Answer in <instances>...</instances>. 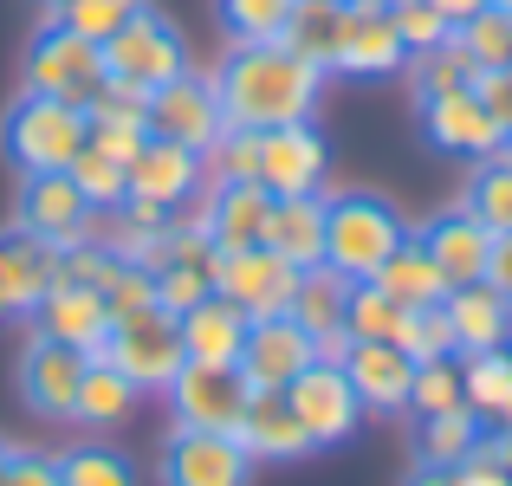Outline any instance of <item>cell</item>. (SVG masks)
Listing matches in <instances>:
<instances>
[{
    "label": "cell",
    "mask_w": 512,
    "mask_h": 486,
    "mask_svg": "<svg viewBox=\"0 0 512 486\" xmlns=\"http://www.w3.org/2000/svg\"><path fill=\"white\" fill-rule=\"evenodd\" d=\"M428 7H435V13H448V26H461L467 13H480L487 0H428Z\"/></svg>",
    "instance_id": "f5cc1de1"
},
{
    "label": "cell",
    "mask_w": 512,
    "mask_h": 486,
    "mask_svg": "<svg viewBox=\"0 0 512 486\" xmlns=\"http://www.w3.org/2000/svg\"><path fill=\"white\" fill-rule=\"evenodd\" d=\"M500 454H506V467H512V428H506V435H500Z\"/></svg>",
    "instance_id": "11a10c76"
},
{
    "label": "cell",
    "mask_w": 512,
    "mask_h": 486,
    "mask_svg": "<svg viewBox=\"0 0 512 486\" xmlns=\"http://www.w3.org/2000/svg\"><path fill=\"white\" fill-rule=\"evenodd\" d=\"M318 91H325V72L305 65L299 52H286L279 39H253V46H234L214 72V98H221V117L240 130H273V124H299L312 117Z\"/></svg>",
    "instance_id": "6da1fadb"
},
{
    "label": "cell",
    "mask_w": 512,
    "mask_h": 486,
    "mask_svg": "<svg viewBox=\"0 0 512 486\" xmlns=\"http://www.w3.org/2000/svg\"><path fill=\"white\" fill-rule=\"evenodd\" d=\"M266 214H273V195L260 182H214L201 227H208L214 253H247V247H266Z\"/></svg>",
    "instance_id": "7402d4cb"
},
{
    "label": "cell",
    "mask_w": 512,
    "mask_h": 486,
    "mask_svg": "<svg viewBox=\"0 0 512 486\" xmlns=\"http://www.w3.org/2000/svg\"><path fill=\"white\" fill-rule=\"evenodd\" d=\"M72 182H78V195H85L98 214H111L117 201L130 195L124 162H111V156H98V150H78V162H72Z\"/></svg>",
    "instance_id": "ee69618b"
},
{
    "label": "cell",
    "mask_w": 512,
    "mask_h": 486,
    "mask_svg": "<svg viewBox=\"0 0 512 486\" xmlns=\"http://www.w3.org/2000/svg\"><path fill=\"white\" fill-rule=\"evenodd\" d=\"M409 486H454V474H448V467H422Z\"/></svg>",
    "instance_id": "db71d44e"
},
{
    "label": "cell",
    "mask_w": 512,
    "mask_h": 486,
    "mask_svg": "<svg viewBox=\"0 0 512 486\" xmlns=\"http://www.w3.org/2000/svg\"><path fill=\"white\" fill-rule=\"evenodd\" d=\"M137 396L143 389L130 383L117 363H104V357H91L85 363V376H78V402H72V422H85V428H117L130 409H137Z\"/></svg>",
    "instance_id": "1f68e13d"
},
{
    "label": "cell",
    "mask_w": 512,
    "mask_h": 486,
    "mask_svg": "<svg viewBox=\"0 0 512 486\" xmlns=\"http://www.w3.org/2000/svg\"><path fill=\"white\" fill-rule=\"evenodd\" d=\"M422 137L435 143V150H448V156H467V162L506 150L500 117L474 98V85H467V91H448V98H428L422 104Z\"/></svg>",
    "instance_id": "2e32d148"
},
{
    "label": "cell",
    "mask_w": 512,
    "mask_h": 486,
    "mask_svg": "<svg viewBox=\"0 0 512 486\" xmlns=\"http://www.w3.org/2000/svg\"><path fill=\"white\" fill-rule=\"evenodd\" d=\"M163 396L175 409V428H214V435H234L253 389H247V376H240L234 363H182Z\"/></svg>",
    "instance_id": "52a82bcc"
},
{
    "label": "cell",
    "mask_w": 512,
    "mask_h": 486,
    "mask_svg": "<svg viewBox=\"0 0 512 486\" xmlns=\"http://www.w3.org/2000/svg\"><path fill=\"white\" fill-rule=\"evenodd\" d=\"M0 143H7L20 175L72 169L78 150H85V111L59 104V98H39V91H20V104L0 117Z\"/></svg>",
    "instance_id": "3957f363"
},
{
    "label": "cell",
    "mask_w": 512,
    "mask_h": 486,
    "mask_svg": "<svg viewBox=\"0 0 512 486\" xmlns=\"http://www.w3.org/2000/svg\"><path fill=\"white\" fill-rule=\"evenodd\" d=\"M0 486H65V480H59V461H46V454H13Z\"/></svg>",
    "instance_id": "f907efd6"
},
{
    "label": "cell",
    "mask_w": 512,
    "mask_h": 486,
    "mask_svg": "<svg viewBox=\"0 0 512 486\" xmlns=\"http://www.w3.org/2000/svg\"><path fill=\"white\" fill-rule=\"evenodd\" d=\"M143 124H150V137H163V143H182V150H208V143L227 130L221 98H214V78L182 72V78H169V85H156V91H150V104H143Z\"/></svg>",
    "instance_id": "9c48e42d"
},
{
    "label": "cell",
    "mask_w": 512,
    "mask_h": 486,
    "mask_svg": "<svg viewBox=\"0 0 512 486\" xmlns=\"http://www.w3.org/2000/svg\"><path fill=\"white\" fill-rule=\"evenodd\" d=\"M292 286H299V266H286L273 247H247V253H221L214 266V292L234 299L247 318H273L292 305Z\"/></svg>",
    "instance_id": "5bb4252c"
},
{
    "label": "cell",
    "mask_w": 512,
    "mask_h": 486,
    "mask_svg": "<svg viewBox=\"0 0 512 486\" xmlns=\"http://www.w3.org/2000/svg\"><path fill=\"white\" fill-rule=\"evenodd\" d=\"M163 486H247L253 454L240 435H214V428H175L163 441Z\"/></svg>",
    "instance_id": "30bf717a"
},
{
    "label": "cell",
    "mask_w": 512,
    "mask_h": 486,
    "mask_svg": "<svg viewBox=\"0 0 512 486\" xmlns=\"http://www.w3.org/2000/svg\"><path fill=\"white\" fill-rule=\"evenodd\" d=\"M461 357H428V363H415V376H409V409L415 415H448V409H461Z\"/></svg>",
    "instance_id": "ab89813d"
},
{
    "label": "cell",
    "mask_w": 512,
    "mask_h": 486,
    "mask_svg": "<svg viewBox=\"0 0 512 486\" xmlns=\"http://www.w3.org/2000/svg\"><path fill=\"white\" fill-rule=\"evenodd\" d=\"M338 33H344V0H292L286 26H279V46L299 52V59L318 65V72H331V59H338Z\"/></svg>",
    "instance_id": "f546056e"
},
{
    "label": "cell",
    "mask_w": 512,
    "mask_h": 486,
    "mask_svg": "<svg viewBox=\"0 0 512 486\" xmlns=\"http://www.w3.org/2000/svg\"><path fill=\"white\" fill-rule=\"evenodd\" d=\"M474 221H487L493 234H512V150L500 156H480L474 182H467V201H461Z\"/></svg>",
    "instance_id": "d590c367"
},
{
    "label": "cell",
    "mask_w": 512,
    "mask_h": 486,
    "mask_svg": "<svg viewBox=\"0 0 512 486\" xmlns=\"http://www.w3.org/2000/svg\"><path fill=\"white\" fill-rule=\"evenodd\" d=\"M402 240H409V227H402V214L383 195H357L350 188V195L325 201V266H338L344 279H370Z\"/></svg>",
    "instance_id": "7a4b0ae2"
},
{
    "label": "cell",
    "mask_w": 512,
    "mask_h": 486,
    "mask_svg": "<svg viewBox=\"0 0 512 486\" xmlns=\"http://www.w3.org/2000/svg\"><path fill=\"white\" fill-rule=\"evenodd\" d=\"M150 305H156V273H150V266H117V279H111V286H104V312H111V324L117 318H137V312H150Z\"/></svg>",
    "instance_id": "7dc6e473"
},
{
    "label": "cell",
    "mask_w": 512,
    "mask_h": 486,
    "mask_svg": "<svg viewBox=\"0 0 512 486\" xmlns=\"http://www.w3.org/2000/svg\"><path fill=\"white\" fill-rule=\"evenodd\" d=\"M480 415L467 409H448V415H422V428H415V454H422V467H461L467 454L480 448Z\"/></svg>",
    "instance_id": "d6a6232c"
},
{
    "label": "cell",
    "mask_w": 512,
    "mask_h": 486,
    "mask_svg": "<svg viewBox=\"0 0 512 486\" xmlns=\"http://www.w3.org/2000/svg\"><path fill=\"white\" fill-rule=\"evenodd\" d=\"M500 7H512V0H500Z\"/></svg>",
    "instance_id": "680465c9"
},
{
    "label": "cell",
    "mask_w": 512,
    "mask_h": 486,
    "mask_svg": "<svg viewBox=\"0 0 512 486\" xmlns=\"http://www.w3.org/2000/svg\"><path fill=\"white\" fill-rule=\"evenodd\" d=\"M52 286H59V247L33 240L26 227H7L0 234V318H26Z\"/></svg>",
    "instance_id": "ac0fdd59"
},
{
    "label": "cell",
    "mask_w": 512,
    "mask_h": 486,
    "mask_svg": "<svg viewBox=\"0 0 512 486\" xmlns=\"http://www.w3.org/2000/svg\"><path fill=\"white\" fill-rule=\"evenodd\" d=\"M325 162L331 156H325V137L312 130V117L260 130V188L266 195H318Z\"/></svg>",
    "instance_id": "9a60e30c"
},
{
    "label": "cell",
    "mask_w": 512,
    "mask_h": 486,
    "mask_svg": "<svg viewBox=\"0 0 512 486\" xmlns=\"http://www.w3.org/2000/svg\"><path fill=\"white\" fill-rule=\"evenodd\" d=\"M474 98L500 117V130L512 124V65H493V72H474Z\"/></svg>",
    "instance_id": "681fc988"
},
{
    "label": "cell",
    "mask_w": 512,
    "mask_h": 486,
    "mask_svg": "<svg viewBox=\"0 0 512 486\" xmlns=\"http://www.w3.org/2000/svg\"><path fill=\"white\" fill-rule=\"evenodd\" d=\"M175 324H182V350H188V363H240V344H247V324H253V318L240 312L234 299L208 292L195 312H182Z\"/></svg>",
    "instance_id": "83f0119b"
},
{
    "label": "cell",
    "mask_w": 512,
    "mask_h": 486,
    "mask_svg": "<svg viewBox=\"0 0 512 486\" xmlns=\"http://www.w3.org/2000/svg\"><path fill=\"white\" fill-rule=\"evenodd\" d=\"M461 396L480 422H493L506 435L512 428V344L480 350V357H461Z\"/></svg>",
    "instance_id": "4dcf8cb0"
},
{
    "label": "cell",
    "mask_w": 512,
    "mask_h": 486,
    "mask_svg": "<svg viewBox=\"0 0 512 486\" xmlns=\"http://www.w3.org/2000/svg\"><path fill=\"white\" fill-rule=\"evenodd\" d=\"M409 65V46L389 26V0H344V33H338V59L331 72L350 78H389Z\"/></svg>",
    "instance_id": "4fadbf2b"
},
{
    "label": "cell",
    "mask_w": 512,
    "mask_h": 486,
    "mask_svg": "<svg viewBox=\"0 0 512 486\" xmlns=\"http://www.w3.org/2000/svg\"><path fill=\"white\" fill-rule=\"evenodd\" d=\"M150 7V0H46V20L52 26H72V33H85V39H111L124 20H137V13Z\"/></svg>",
    "instance_id": "8d00e7d4"
},
{
    "label": "cell",
    "mask_w": 512,
    "mask_h": 486,
    "mask_svg": "<svg viewBox=\"0 0 512 486\" xmlns=\"http://www.w3.org/2000/svg\"><path fill=\"white\" fill-rule=\"evenodd\" d=\"M454 486H512V467H506V454H500V441H480L474 454H467L461 467H448Z\"/></svg>",
    "instance_id": "c3c4849f"
},
{
    "label": "cell",
    "mask_w": 512,
    "mask_h": 486,
    "mask_svg": "<svg viewBox=\"0 0 512 486\" xmlns=\"http://www.w3.org/2000/svg\"><path fill=\"white\" fill-rule=\"evenodd\" d=\"M396 344L409 350L415 363H428V357H454V324H448V312H441V305H415V312L402 318Z\"/></svg>",
    "instance_id": "f6af8a7d"
},
{
    "label": "cell",
    "mask_w": 512,
    "mask_h": 486,
    "mask_svg": "<svg viewBox=\"0 0 512 486\" xmlns=\"http://www.w3.org/2000/svg\"><path fill=\"white\" fill-rule=\"evenodd\" d=\"M7 461H13V448H7V441H0V474H7Z\"/></svg>",
    "instance_id": "9f6ffc18"
},
{
    "label": "cell",
    "mask_w": 512,
    "mask_h": 486,
    "mask_svg": "<svg viewBox=\"0 0 512 486\" xmlns=\"http://www.w3.org/2000/svg\"><path fill=\"white\" fill-rule=\"evenodd\" d=\"M487 286L512 299V234H493V253H487Z\"/></svg>",
    "instance_id": "816d5d0a"
},
{
    "label": "cell",
    "mask_w": 512,
    "mask_h": 486,
    "mask_svg": "<svg viewBox=\"0 0 512 486\" xmlns=\"http://www.w3.org/2000/svg\"><path fill=\"white\" fill-rule=\"evenodd\" d=\"M91 221H98V208H91L85 195H78L72 169H39L20 182V221L33 240H46V247H72V240H91Z\"/></svg>",
    "instance_id": "8fae6325"
},
{
    "label": "cell",
    "mask_w": 512,
    "mask_h": 486,
    "mask_svg": "<svg viewBox=\"0 0 512 486\" xmlns=\"http://www.w3.org/2000/svg\"><path fill=\"white\" fill-rule=\"evenodd\" d=\"M286 402H292V415H299V428L312 435V448H338V441L357 435L363 402H357V389H350L344 363H331V357L305 363L286 383Z\"/></svg>",
    "instance_id": "ba28073f"
},
{
    "label": "cell",
    "mask_w": 512,
    "mask_h": 486,
    "mask_svg": "<svg viewBox=\"0 0 512 486\" xmlns=\"http://www.w3.org/2000/svg\"><path fill=\"white\" fill-rule=\"evenodd\" d=\"M389 26H396V39L409 52H428V46H441V39L454 33L448 13H435L428 0H389Z\"/></svg>",
    "instance_id": "bcb514c9"
},
{
    "label": "cell",
    "mask_w": 512,
    "mask_h": 486,
    "mask_svg": "<svg viewBox=\"0 0 512 486\" xmlns=\"http://www.w3.org/2000/svg\"><path fill=\"white\" fill-rule=\"evenodd\" d=\"M104 46L85 33H72V26H39V39L26 46V91H39V98H59V104H78V111H91V98L104 91Z\"/></svg>",
    "instance_id": "277c9868"
},
{
    "label": "cell",
    "mask_w": 512,
    "mask_h": 486,
    "mask_svg": "<svg viewBox=\"0 0 512 486\" xmlns=\"http://www.w3.org/2000/svg\"><path fill=\"white\" fill-rule=\"evenodd\" d=\"M305 363H318L312 331H305L292 312H273V318H253L247 324V344H240L234 370L247 376V389H286Z\"/></svg>",
    "instance_id": "7c38bea8"
},
{
    "label": "cell",
    "mask_w": 512,
    "mask_h": 486,
    "mask_svg": "<svg viewBox=\"0 0 512 486\" xmlns=\"http://www.w3.org/2000/svg\"><path fill=\"white\" fill-rule=\"evenodd\" d=\"M422 247L435 253L441 279H448V292H454V286H474V279H487L493 227H487V221H474L467 208H454V214H441V221H428V227H422Z\"/></svg>",
    "instance_id": "d4e9b609"
},
{
    "label": "cell",
    "mask_w": 512,
    "mask_h": 486,
    "mask_svg": "<svg viewBox=\"0 0 512 486\" xmlns=\"http://www.w3.org/2000/svg\"><path fill=\"white\" fill-rule=\"evenodd\" d=\"M59 480L65 486H137V467L117 448H98V441H91V448H72L59 461Z\"/></svg>",
    "instance_id": "7bdbcfd3"
},
{
    "label": "cell",
    "mask_w": 512,
    "mask_h": 486,
    "mask_svg": "<svg viewBox=\"0 0 512 486\" xmlns=\"http://www.w3.org/2000/svg\"><path fill=\"white\" fill-rule=\"evenodd\" d=\"M370 279H376V286H383L396 305H409V312H415V305H441V299H448V279H441L435 253L422 247V234H409V240H402V247L389 253V260L376 266Z\"/></svg>",
    "instance_id": "f1b7e54d"
},
{
    "label": "cell",
    "mask_w": 512,
    "mask_h": 486,
    "mask_svg": "<svg viewBox=\"0 0 512 486\" xmlns=\"http://www.w3.org/2000/svg\"><path fill=\"white\" fill-rule=\"evenodd\" d=\"M344 292H350V279L338 273V266H305L299 273V286H292V305L286 312L312 331V344H318V357H331L338 363L344 350H350V337H344Z\"/></svg>",
    "instance_id": "603a6c76"
},
{
    "label": "cell",
    "mask_w": 512,
    "mask_h": 486,
    "mask_svg": "<svg viewBox=\"0 0 512 486\" xmlns=\"http://www.w3.org/2000/svg\"><path fill=\"white\" fill-rule=\"evenodd\" d=\"M454 39L467 46V59L480 65V72H493V65H512V13L500 0H487L480 13H467L461 26H454Z\"/></svg>",
    "instance_id": "74e56055"
},
{
    "label": "cell",
    "mask_w": 512,
    "mask_h": 486,
    "mask_svg": "<svg viewBox=\"0 0 512 486\" xmlns=\"http://www.w3.org/2000/svg\"><path fill=\"white\" fill-rule=\"evenodd\" d=\"M124 182H130L137 201H156V208L175 214L182 201H195V188H201V150H182V143L150 137L137 156L124 162Z\"/></svg>",
    "instance_id": "ffe728a7"
},
{
    "label": "cell",
    "mask_w": 512,
    "mask_h": 486,
    "mask_svg": "<svg viewBox=\"0 0 512 486\" xmlns=\"http://www.w3.org/2000/svg\"><path fill=\"white\" fill-rule=\"evenodd\" d=\"M234 435H240V448H247L253 461H299V454H312V435L299 428L286 389H253Z\"/></svg>",
    "instance_id": "484cf974"
},
{
    "label": "cell",
    "mask_w": 512,
    "mask_h": 486,
    "mask_svg": "<svg viewBox=\"0 0 512 486\" xmlns=\"http://www.w3.org/2000/svg\"><path fill=\"white\" fill-rule=\"evenodd\" d=\"M402 318H409V305H396L376 279H350V292H344V337L350 344H376V337L396 344Z\"/></svg>",
    "instance_id": "836d02e7"
},
{
    "label": "cell",
    "mask_w": 512,
    "mask_h": 486,
    "mask_svg": "<svg viewBox=\"0 0 512 486\" xmlns=\"http://www.w3.org/2000/svg\"><path fill=\"white\" fill-rule=\"evenodd\" d=\"M104 72H111L117 85L156 91V85H169V78L188 72V46H182V33H175L163 13L143 7L137 20H124L111 39H104Z\"/></svg>",
    "instance_id": "8992f818"
},
{
    "label": "cell",
    "mask_w": 512,
    "mask_h": 486,
    "mask_svg": "<svg viewBox=\"0 0 512 486\" xmlns=\"http://www.w3.org/2000/svg\"><path fill=\"white\" fill-rule=\"evenodd\" d=\"M143 143H150V124H143V117H130V111H85V150H98L111 162H130Z\"/></svg>",
    "instance_id": "b9f144b4"
},
{
    "label": "cell",
    "mask_w": 512,
    "mask_h": 486,
    "mask_svg": "<svg viewBox=\"0 0 512 486\" xmlns=\"http://www.w3.org/2000/svg\"><path fill=\"white\" fill-rule=\"evenodd\" d=\"M506 13H512V7H506Z\"/></svg>",
    "instance_id": "91938a15"
},
{
    "label": "cell",
    "mask_w": 512,
    "mask_h": 486,
    "mask_svg": "<svg viewBox=\"0 0 512 486\" xmlns=\"http://www.w3.org/2000/svg\"><path fill=\"white\" fill-rule=\"evenodd\" d=\"M338 363H344L350 389H357V402H363L370 415H396V409H409L415 357H409L402 344H389V337H376V344H350Z\"/></svg>",
    "instance_id": "d6986e66"
},
{
    "label": "cell",
    "mask_w": 512,
    "mask_h": 486,
    "mask_svg": "<svg viewBox=\"0 0 512 486\" xmlns=\"http://www.w3.org/2000/svg\"><path fill=\"white\" fill-rule=\"evenodd\" d=\"M441 312H448V324H454V357H480V350L512 344V299L493 292L487 279L454 286L448 299H441Z\"/></svg>",
    "instance_id": "cb8c5ba5"
},
{
    "label": "cell",
    "mask_w": 512,
    "mask_h": 486,
    "mask_svg": "<svg viewBox=\"0 0 512 486\" xmlns=\"http://www.w3.org/2000/svg\"><path fill=\"white\" fill-rule=\"evenodd\" d=\"M85 350L52 344V337H33V350L20 357V396L33 415H52V422H72L78 402V376H85Z\"/></svg>",
    "instance_id": "e0dca14e"
},
{
    "label": "cell",
    "mask_w": 512,
    "mask_h": 486,
    "mask_svg": "<svg viewBox=\"0 0 512 486\" xmlns=\"http://www.w3.org/2000/svg\"><path fill=\"white\" fill-rule=\"evenodd\" d=\"M474 72L480 65L467 59V46L461 39H441V46H428V52H409V85H415V98H448V91H467L474 85Z\"/></svg>",
    "instance_id": "e575fe53"
},
{
    "label": "cell",
    "mask_w": 512,
    "mask_h": 486,
    "mask_svg": "<svg viewBox=\"0 0 512 486\" xmlns=\"http://www.w3.org/2000/svg\"><path fill=\"white\" fill-rule=\"evenodd\" d=\"M214 13H221V26H227L234 46H253V39H279L292 0H214Z\"/></svg>",
    "instance_id": "60d3db41"
},
{
    "label": "cell",
    "mask_w": 512,
    "mask_h": 486,
    "mask_svg": "<svg viewBox=\"0 0 512 486\" xmlns=\"http://www.w3.org/2000/svg\"><path fill=\"white\" fill-rule=\"evenodd\" d=\"M506 150H512V124H506Z\"/></svg>",
    "instance_id": "6f0895ef"
},
{
    "label": "cell",
    "mask_w": 512,
    "mask_h": 486,
    "mask_svg": "<svg viewBox=\"0 0 512 486\" xmlns=\"http://www.w3.org/2000/svg\"><path fill=\"white\" fill-rule=\"evenodd\" d=\"M98 357L117 363L137 389H169L175 370L188 363V350H182V324H175V312L150 305V312H137V318H117Z\"/></svg>",
    "instance_id": "5b68a950"
},
{
    "label": "cell",
    "mask_w": 512,
    "mask_h": 486,
    "mask_svg": "<svg viewBox=\"0 0 512 486\" xmlns=\"http://www.w3.org/2000/svg\"><path fill=\"white\" fill-rule=\"evenodd\" d=\"M26 318H33V337L72 344V350H85V357H98L104 337H111V312H104V299L85 292V286H52Z\"/></svg>",
    "instance_id": "44dd1931"
},
{
    "label": "cell",
    "mask_w": 512,
    "mask_h": 486,
    "mask_svg": "<svg viewBox=\"0 0 512 486\" xmlns=\"http://www.w3.org/2000/svg\"><path fill=\"white\" fill-rule=\"evenodd\" d=\"M201 175H214V182H260V130L227 124L221 137L201 150Z\"/></svg>",
    "instance_id": "f35d334b"
},
{
    "label": "cell",
    "mask_w": 512,
    "mask_h": 486,
    "mask_svg": "<svg viewBox=\"0 0 512 486\" xmlns=\"http://www.w3.org/2000/svg\"><path fill=\"white\" fill-rule=\"evenodd\" d=\"M266 247H273L286 266H299V273L325 260V195H273Z\"/></svg>",
    "instance_id": "4316f807"
}]
</instances>
